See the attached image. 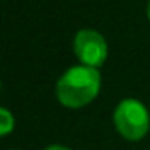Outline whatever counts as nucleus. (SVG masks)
Returning <instances> with one entry per match:
<instances>
[{"instance_id":"nucleus-1","label":"nucleus","mask_w":150,"mask_h":150,"mask_svg":"<svg viewBox=\"0 0 150 150\" xmlns=\"http://www.w3.org/2000/svg\"><path fill=\"white\" fill-rule=\"evenodd\" d=\"M101 92V72L96 67L74 65L69 67L57 81L55 94L62 106L80 110L90 104Z\"/></svg>"},{"instance_id":"nucleus-2","label":"nucleus","mask_w":150,"mask_h":150,"mask_svg":"<svg viewBox=\"0 0 150 150\" xmlns=\"http://www.w3.org/2000/svg\"><path fill=\"white\" fill-rule=\"evenodd\" d=\"M117 132L127 141H139L150 131V113L138 99H122L113 111Z\"/></svg>"},{"instance_id":"nucleus-3","label":"nucleus","mask_w":150,"mask_h":150,"mask_svg":"<svg viewBox=\"0 0 150 150\" xmlns=\"http://www.w3.org/2000/svg\"><path fill=\"white\" fill-rule=\"evenodd\" d=\"M72 50L81 65L96 69H99L108 58V42L104 35L92 28H83L74 35Z\"/></svg>"},{"instance_id":"nucleus-4","label":"nucleus","mask_w":150,"mask_h":150,"mask_svg":"<svg viewBox=\"0 0 150 150\" xmlns=\"http://www.w3.org/2000/svg\"><path fill=\"white\" fill-rule=\"evenodd\" d=\"M14 115L7 108H0V134L7 136L14 129Z\"/></svg>"},{"instance_id":"nucleus-5","label":"nucleus","mask_w":150,"mask_h":150,"mask_svg":"<svg viewBox=\"0 0 150 150\" xmlns=\"http://www.w3.org/2000/svg\"><path fill=\"white\" fill-rule=\"evenodd\" d=\"M44 150H72V148L64 146V145H50V146H46Z\"/></svg>"},{"instance_id":"nucleus-6","label":"nucleus","mask_w":150,"mask_h":150,"mask_svg":"<svg viewBox=\"0 0 150 150\" xmlns=\"http://www.w3.org/2000/svg\"><path fill=\"white\" fill-rule=\"evenodd\" d=\"M146 16H148V20H150V0H148V7H146Z\"/></svg>"},{"instance_id":"nucleus-7","label":"nucleus","mask_w":150,"mask_h":150,"mask_svg":"<svg viewBox=\"0 0 150 150\" xmlns=\"http://www.w3.org/2000/svg\"><path fill=\"white\" fill-rule=\"evenodd\" d=\"M16 150H18V148H16Z\"/></svg>"}]
</instances>
